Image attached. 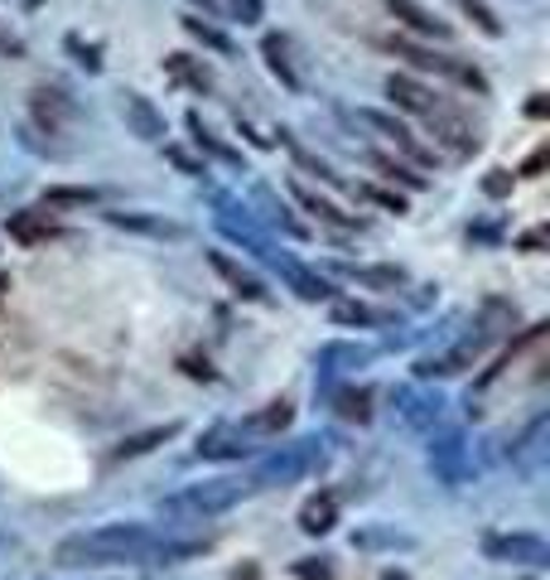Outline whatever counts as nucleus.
Returning <instances> with one entry per match:
<instances>
[{
	"mask_svg": "<svg viewBox=\"0 0 550 580\" xmlns=\"http://www.w3.org/2000/svg\"><path fill=\"white\" fill-rule=\"evenodd\" d=\"M482 556L498 566H531V571H546L550 542L536 537V532H488V537H482Z\"/></svg>",
	"mask_w": 550,
	"mask_h": 580,
	"instance_id": "nucleus-5",
	"label": "nucleus"
},
{
	"mask_svg": "<svg viewBox=\"0 0 550 580\" xmlns=\"http://www.w3.org/2000/svg\"><path fill=\"white\" fill-rule=\"evenodd\" d=\"M256 262H266V266H271V271L280 276V281H285L290 290H295L300 300H309V305H319V300H333V281H329V276L309 271L305 262H295V256H290L285 247H276V242H271V247H266L261 256H256Z\"/></svg>",
	"mask_w": 550,
	"mask_h": 580,
	"instance_id": "nucleus-7",
	"label": "nucleus"
},
{
	"mask_svg": "<svg viewBox=\"0 0 550 580\" xmlns=\"http://www.w3.org/2000/svg\"><path fill=\"white\" fill-rule=\"evenodd\" d=\"M339 276H347V281H357L367 290H381V295L406 286V271H401V266H339Z\"/></svg>",
	"mask_w": 550,
	"mask_h": 580,
	"instance_id": "nucleus-31",
	"label": "nucleus"
},
{
	"mask_svg": "<svg viewBox=\"0 0 550 580\" xmlns=\"http://www.w3.org/2000/svg\"><path fill=\"white\" fill-rule=\"evenodd\" d=\"M333 522H339V494H314L305 498V508H300V532L305 537H323V532H333Z\"/></svg>",
	"mask_w": 550,
	"mask_h": 580,
	"instance_id": "nucleus-27",
	"label": "nucleus"
},
{
	"mask_svg": "<svg viewBox=\"0 0 550 580\" xmlns=\"http://www.w3.org/2000/svg\"><path fill=\"white\" fill-rule=\"evenodd\" d=\"M188 136H194L198 150L212 155L218 165H232V170H242V150H232L228 141H218V136H212V131L204 126V117H198V111H188Z\"/></svg>",
	"mask_w": 550,
	"mask_h": 580,
	"instance_id": "nucleus-32",
	"label": "nucleus"
},
{
	"mask_svg": "<svg viewBox=\"0 0 550 580\" xmlns=\"http://www.w3.org/2000/svg\"><path fill=\"white\" fill-rule=\"evenodd\" d=\"M194 5H198V10H208V15H218V10H222V0H194Z\"/></svg>",
	"mask_w": 550,
	"mask_h": 580,
	"instance_id": "nucleus-48",
	"label": "nucleus"
},
{
	"mask_svg": "<svg viewBox=\"0 0 550 580\" xmlns=\"http://www.w3.org/2000/svg\"><path fill=\"white\" fill-rule=\"evenodd\" d=\"M329 407L339 411L343 421H357V426H367L372 421V387H357V383H343V387H333L329 392Z\"/></svg>",
	"mask_w": 550,
	"mask_h": 580,
	"instance_id": "nucleus-29",
	"label": "nucleus"
},
{
	"mask_svg": "<svg viewBox=\"0 0 550 580\" xmlns=\"http://www.w3.org/2000/svg\"><path fill=\"white\" fill-rule=\"evenodd\" d=\"M69 53H73L77 63H83L87 73H97V69H102V49H97V44H83L77 35H69Z\"/></svg>",
	"mask_w": 550,
	"mask_h": 580,
	"instance_id": "nucleus-40",
	"label": "nucleus"
},
{
	"mask_svg": "<svg viewBox=\"0 0 550 580\" xmlns=\"http://www.w3.org/2000/svg\"><path fill=\"white\" fill-rule=\"evenodd\" d=\"M444 407L449 401L440 392H430V387H396V416L406 421L411 431H435Z\"/></svg>",
	"mask_w": 550,
	"mask_h": 580,
	"instance_id": "nucleus-12",
	"label": "nucleus"
},
{
	"mask_svg": "<svg viewBox=\"0 0 550 580\" xmlns=\"http://www.w3.org/2000/svg\"><path fill=\"white\" fill-rule=\"evenodd\" d=\"M329 460H333V450L323 435H300V440H285V445H276V450L256 455L246 479H252V488H290V484H300V479L323 474Z\"/></svg>",
	"mask_w": 550,
	"mask_h": 580,
	"instance_id": "nucleus-2",
	"label": "nucleus"
},
{
	"mask_svg": "<svg viewBox=\"0 0 550 580\" xmlns=\"http://www.w3.org/2000/svg\"><path fill=\"white\" fill-rule=\"evenodd\" d=\"M372 353H377V349H367V343H353V339H333V343H323V349L314 353V367H319V383L329 387L333 377L357 373V367H367V363H372Z\"/></svg>",
	"mask_w": 550,
	"mask_h": 580,
	"instance_id": "nucleus-11",
	"label": "nucleus"
},
{
	"mask_svg": "<svg viewBox=\"0 0 550 580\" xmlns=\"http://www.w3.org/2000/svg\"><path fill=\"white\" fill-rule=\"evenodd\" d=\"M97 189H77V184H59V189H49L44 194V208H87V204H97Z\"/></svg>",
	"mask_w": 550,
	"mask_h": 580,
	"instance_id": "nucleus-35",
	"label": "nucleus"
},
{
	"mask_svg": "<svg viewBox=\"0 0 550 580\" xmlns=\"http://www.w3.org/2000/svg\"><path fill=\"white\" fill-rule=\"evenodd\" d=\"M546 435H550V416H536L526 435L512 445V464L522 474H541V460H546Z\"/></svg>",
	"mask_w": 550,
	"mask_h": 580,
	"instance_id": "nucleus-23",
	"label": "nucleus"
},
{
	"mask_svg": "<svg viewBox=\"0 0 550 580\" xmlns=\"http://www.w3.org/2000/svg\"><path fill=\"white\" fill-rule=\"evenodd\" d=\"M164 77L179 87H194V93H212V69L194 53H164Z\"/></svg>",
	"mask_w": 550,
	"mask_h": 580,
	"instance_id": "nucleus-25",
	"label": "nucleus"
},
{
	"mask_svg": "<svg viewBox=\"0 0 550 580\" xmlns=\"http://www.w3.org/2000/svg\"><path fill=\"white\" fill-rule=\"evenodd\" d=\"M10 238L15 242H25V247H35V242H49V238H59V222H53L44 208H20V214H10Z\"/></svg>",
	"mask_w": 550,
	"mask_h": 580,
	"instance_id": "nucleus-26",
	"label": "nucleus"
},
{
	"mask_svg": "<svg viewBox=\"0 0 550 580\" xmlns=\"http://www.w3.org/2000/svg\"><path fill=\"white\" fill-rule=\"evenodd\" d=\"M387 49L396 53V59H406L415 63V69H425V73H444V77H454L459 87H474V93L482 97L488 93V77H482L474 63H459V59H449V53H435V49H420V44H411V39H387Z\"/></svg>",
	"mask_w": 550,
	"mask_h": 580,
	"instance_id": "nucleus-6",
	"label": "nucleus"
},
{
	"mask_svg": "<svg viewBox=\"0 0 550 580\" xmlns=\"http://www.w3.org/2000/svg\"><path fill=\"white\" fill-rule=\"evenodd\" d=\"M387 97H391V102H396L401 111H411V117H430V111L440 107V97H435L425 83L406 77V73H391V77H387Z\"/></svg>",
	"mask_w": 550,
	"mask_h": 580,
	"instance_id": "nucleus-20",
	"label": "nucleus"
},
{
	"mask_svg": "<svg viewBox=\"0 0 550 580\" xmlns=\"http://www.w3.org/2000/svg\"><path fill=\"white\" fill-rule=\"evenodd\" d=\"M164 155H170V160H174V165H179V170H184V174H204V165H194V160H188L184 150H174V145H170V150H164Z\"/></svg>",
	"mask_w": 550,
	"mask_h": 580,
	"instance_id": "nucleus-45",
	"label": "nucleus"
},
{
	"mask_svg": "<svg viewBox=\"0 0 550 580\" xmlns=\"http://www.w3.org/2000/svg\"><path fill=\"white\" fill-rule=\"evenodd\" d=\"M295 576L300 580H333V566H329V556H309V561L295 566Z\"/></svg>",
	"mask_w": 550,
	"mask_h": 580,
	"instance_id": "nucleus-41",
	"label": "nucleus"
},
{
	"mask_svg": "<svg viewBox=\"0 0 550 580\" xmlns=\"http://www.w3.org/2000/svg\"><path fill=\"white\" fill-rule=\"evenodd\" d=\"M111 228H126V232H145V238H184V228L160 214H126V208H111L107 214Z\"/></svg>",
	"mask_w": 550,
	"mask_h": 580,
	"instance_id": "nucleus-30",
	"label": "nucleus"
},
{
	"mask_svg": "<svg viewBox=\"0 0 550 580\" xmlns=\"http://www.w3.org/2000/svg\"><path fill=\"white\" fill-rule=\"evenodd\" d=\"M353 546H357V552H411L415 537H411V532H401V528H357Z\"/></svg>",
	"mask_w": 550,
	"mask_h": 580,
	"instance_id": "nucleus-33",
	"label": "nucleus"
},
{
	"mask_svg": "<svg viewBox=\"0 0 550 580\" xmlns=\"http://www.w3.org/2000/svg\"><path fill=\"white\" fill-rule=\"evenodd\" d=\"M290 194H295V204L305 208V214H314V218L323 222V228H333V232H363V228H367V222L357 218V214H343L339 204H329V198H319V194H314V189H305L300 180H290Z\"/></svg>",
	"mask_w": 550,
	"mask_h": 580,
	"instance_id": "nucleus-17",
	"label": "nucleus"
},
{
	"mask_svg": "<svg viewBox=\"0 0 550 580\" xmlns=\"http://www.w3.org/2000/svg\"><path fill=\"white\" fill-rule=\"evenodd\" d=\"M256 208H261V222H266V228L285 232V238H309V222H300L266 184H256Z\"/></svg>",
	"mask_w": 550,
	"mask_h": 580,
	"instance_id": "nucleus-28",
	"label": "nucleus"
},
{
	"mask_svg": "<svg viewBox=\"0 0 550 580\" xmlns=\"http://www.w3.org/2000/svg\"><path fill=\"white\" fill-rule=\"evenodd\" d=\"M208 266L222 276L232 290H237L242 300H256V305H271V290H266V281L252 271V266H242V262H232L228 252H208Z\"/></svg>",
	"mask_w": 550,
	"mask_h": 580,
	"instance_id": "nucleus-16",
	"label": "nucleus"
},
{
	"mask_svg": "<svg viewBox=\"0 0 550 580\" xmlns=\"http://www.w3.org/2000/svg\"><path fill=\"white\" fill-rule=\"evenodd\" d=\"M246 494H256L252 488V479H204V484H184L179 494L170 498H160V518L164 522H174V528H194V522H212V518H222V512H232L242 504Z\"/></svg>",
	"mask_w": 550,
	"mask_h": 580,
	"instance_id": "nucleus-3",
	"label": "nucleus"
},
{
	"mask_svg": "<svg viewBox=\"0 0 550 580\" xmlns=\"http://www.w3.org/2000/svg\"><path fill=\"white\" fill-rule=\"evenodd\" d=\"M372 170H381L387 180H396V184H406V189H425L430 180H425L415 165H401V160H391V155H372Z\"/></svg>",
	"mask_w": 550,
	"mask_h": 580,
	"instance_id": "nucleus-36",
	"label": "nucleus"
},
{
	"mask_svg": "<svg viewBox=\"0 0 550 580\" xmlns=\"http://www.w3.org/2000/svg\"><path fill=\"white\" fill-rule=\"evenodd\" d=\"M516 319H522L516 300H508V295H488V300L478 305V319H474V329H468V339L482 343V349H492V343L508 339V334L516 329Z\"/></svg>",
	"mask_w": 550,
	"mask_h": 580,
	"instance_id": "nucleus-9",
	"label": "nucleus"
},
{
	"mask_svg": "<svg viewBox=\"0 0 550 580\" xmlns=\"http://www.w3.org/2000/svg\"><path fill=\"white\" fill-rule=\"evenodd\" d=\"M541 165H546V145H541V150H536V155H531V160H526V165H522V174H536V170H541Z\"/></svg>",
	"mask_w": 550,
	"mask_h": 580,
	"instance_id": "nucleus-47",
	"label": "nucleus"
},
{
	"mask_svg": "<svg viewBox=\"0 0 550 580\" xmlns=\"http://www.w3.org/2000/svg\"><path fill=\"white\" fill-rule=\"evenodd\" d=\"M425 121H430V136H435V145H444V150L449 155H459V160H468V155H478V131L474 126H468V117H464V111H454V107H435L430 111V117H425Z\"/></svg>",
	"mask_w": 550,
	"mask_h": 580,
	"instance_id": "nucleus-8",
	"label": "nucleus"
},
{
	"mask_svg": "<svg viewBox=\"0 0 550 580\" xmlns=\"http://www.w3.org/2000/svg\"><path fill=\"white\" fill-rule=\"evenodd\" d=\"M516 247H526V252H541V247H546V228H526L522 238H516Z\"/></svg>",
	"mask_w": 550,
	"mask_h": 580,
	"instance_id": "nucleus-44",
	"label": "nucleus"
},
{
	"mask_svg": "<svg viewBox=\"0 0 550 580\" xmlns=\"http://www.w3.org/2000/svg\"><path fill=\"white\" fill-rule=\"evenodd\" d=\"M357 194H363V198H377L381 208H396V214H406V198L391 194V189H357Z\"/></svg>",
	"mask_w": 550,
	"mask_h": 580,
	"instance_id": "nucleus-43",
	"label": "nucleus"
},
{
	"mask_svg": "<svg viewBox=\"0 0 550 580\" xmlns=\"http://www.w3.org/2000/svg\"><path fill=\"white\" fill-rule=\"evenodd\" d=\"M381 5H387L391 15L411 29V35H420V39H454V29H449L430 5H420V0H381Z\"/></svg>",
	"mask_w": 550,
	"mask_h": 580,
	"instance_id": "nucleus-19",
	"label": "nucleus"
},
{
	"mask_svg": "<svg viewBox=\"0 0 550 580\" xmlns=\"http://www.w3.org/2000/svg\"><path fill=\"white\" fill-rule=\"evenodd\" d=\"M261 53H266V63H271V73L290 87V93H300V87H305V73H300V63H295V44H290L285 35H266Z\"/></svg>",
	"mask_w": 550,
	"mask_h": 580,
	"instance_id": "nucleus-21",
	"label": "nucleus"
},
{
	"mask_svg": "<svg viewBox=\"0 0 550 580\" xmlns=\"http://www.w3.org/2000/svg\"><path fill=\"white\" fill-rule=\"evenodd\" d=\"M35 121H39V131H49V136H63V131L77 121V102L69 93H59V87H39L35 93Z\"/></svg>",
	"mask_w": 550,
	"mask_h": 580,
	"instance_id": "nucleus-18",
	"label": "nucleus"
},
{
	"mask_svg": "<svg viewBox=\"0 0 550 580\" xmlns=\"http://www.w3.org/2000/svg\"><path fill=\"white\" fill-rule=\"evenodd\" d=\"M208 542H170L150 522H97V528L69 532L53 546V561L69 571H87V566H174L184 556H198Z\"/></svg>",
	"mask_w": 550,
	"mask_h": 580,
	"instance_id": "nucleus-1",
	"label": "nucleus"
},
{
	"mask_svg": "<svg viewBox=\"0 0 550 580\" xmlns=\"http://www.w3.org/2000/svg\"><path fill=\"white\" fill-rule=\"evenodd\" d=\"M459 5H464V15H468V20H474V25L482 29V35H492V39H498V35H502V25H498V15H492V10H488V5H478V0H459Z\"/></svg>",
	"mask_w": 550,
	"mask_h": 580,
	"instance_id": "nucleus-39",
	"label": "nucleus"
},
{
	"mask_svg": "<svg viewBox=\"0 0 550 580\" xmlns=\"http://www.w3.org/2000/svg\"><path fill=\"white\" fill-rule=\"evenodd\" d=\"M121 117H126L131 136H140V141H150V145L170 136V126H164V111L155 107L145 93H121Z\"/></svg>",
	"mask_w": 550,
	"mask_h": 580,
	"instance_id": "nucleus-14",
	"label": "nucleus"
},
{
	"mask_svg": "<svg viewBox=\"0 0 550 580\" xmlns=\"http://www.w3.org/2000/svg\"><path fill=\"white\" fill-rule=\"evenodd\" d=\"M218 15H222V20H237V25H261L266 0H222Z\"/></svg>",
	"mask_w": 550,
	"mask_h": 580,
	"instance_id": "nucleus-37",
	"label": "nucleus"
},
{
	"mask_svg": "<svg viewBox=\"0 0 550 580\" xmlns=\"http://www.w3.org/2000/svg\"><path fill=\"white\" fill-rule=\"evenodd\" d=\"M174 435H179V421H164V426H150V431H140V435H126V440H121V445H111L107 464H126V460H140V455H150L155 445L174 440Z\"/></svg>",
	"mask_w": 550,
	"mask_h": 580,
	"instance_id": "nucleus-22",
	"label": "nucleus"
},
{
	"mask_svg": "<svg viewBox=\"0 0 550 580\" xmlns=\"http://www.w3.org/2000/svg\"><path fill=\"white\" fill-rule=\"evenodd\" d=\"M261 455V440H252L237 421H222L198 440V460H252Z\"/></svg>",
	"mask_w": 550,
	"mask_h": 580,
	"instance_id": "nucleus-10",
	"label": "nucleus"
},
{
	"mask_svg": "<svg viewBox=\"0 0 550 580\" xmlns=\"http://www.w3.org/2000/svg\"><path fill=\"white\" fill-rule=\"evenodd\" d=\"M184 29L188 35H194L198 44H204V49H212V53H222V59H228V53H237V44H232L228 35H222L218 25H208L204 15H184Z\"/></svg>",
	"mask_w": 550,
	"mask_h": 580,
	"instance_id": "nucleus-34",
	"label": "nucleus"
},
{
	"mask_svg": "<svg viewBox=\"0 0 550 580\" xmlns=\"http://www.w3.org/2000/svg\"><path fill=\"white\" fill-rule=\"evenodd\" d=\"M482 194H488V198H508L512 194V174L508 170H492L488 180H482Z\"/></svg>",
	"mask_w": 550,
	"mask_h": 580,
	"instance_id": "nucleus-42",
	"label": "nucleus"
},
{
	"mask_svg": "<svg viewBox=\"0 0 550 580\" xmlns=\"http://www.w3.org/2000/svg\"><path fill=\"white\" fill-rule=\"evenodd\" d=\"M546 111H550V102H546V93H536V97H531V102H526V117H531V121H541V117H546Z\"/></svg>",
	"mask_w": 550,
	"mask_h": 580,
	"instance_id": "nucleus-46",
	"label": "nucleus"
},
{
	"mask_svg": "<svg viewBox=\"0 0 550 580\" xmlns=\"http://www.w3.org/2000/svg\"><path fill=\"white\" fill-rule=\"evenodd\" d=\"M280 141H285V145H290V155H295V160H300V165H305V170H309V174H319V180H323V184H343V180H339V174H333V165H323V160H319V155H309V150H305V145H295V141H290V136H285V131H280Z\"/></svg>",
	"mask_w": 550,
	"mask_h": 580,
	"instance_id": "nucleus-38",
	"label": "nucleus"
},
{
	"mask_svg": "<svg viewBox=\"0 0 550 580\" xmlns=\"http://www.w3.org/2000/svg\"><path fill=\"white\" fill-rule=\"evenodd\" d=\"M333 325H353V329H396L401 315L391 305H367V300H333L329 305Z\"/></svg>",
	"mask_w": 550,
	"mask_h": 580,
	"instance_id": "nucleus-15",
	"label": "nucleus"
},
{
	"mask_svg": "<svg viewBox=\"0 0 550 580\" xmlns=\"http://www.w3.org/2000/svg\"><path fill=\"white\" fill-rule=\"evenodd\" d=\"M357 121H363V126H372V131H381V136H387L401 155H406V160H415V165H435V150L415 141V131H411L401 117H391V111H357Z\"/></svg>",
	"mask_w": 550,
	"mask_h": 580,
	"instance_id": "nucleus-13",
	"label": "nucleus"
},
{
	"mask_svg": "<svg viewBox=\"0 0 550 580\" xmlns=\"http://www.w3.org/2000/svg\"><path fill=\"white\" fill-rule=\"evenodd\" d=\"M425 464H430V474L440 479L444 488H464V484H474V474H478L464 431H430V440H425Z\"/></svg>",
	"mask_w": 550,
	"mask_h": 580,
	"instance_id": "nucleus-4",
	"label": "nucleus"
},
{
	"mask_svg": "<svg viewBox=\"0 0 550 580\" xmlns=\"http://www.w3.org/2000/svg\"><path fill=\"white\" fill-rule=\"evenodd\" d=\"M290 421H295V407L280 397V401H271V407H261V411H252V416H242L237 426L252 435V440H271V435H280V431L290 426Z\"/></svg>",
	"mask_w": 550,
	"mask_h": 580,
	"instance_id": "nucleus-24",
	"label": "nucleus"
}]
</instances>
